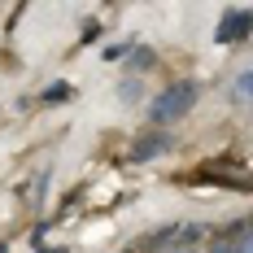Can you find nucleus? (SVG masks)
I'll return each instance as SVG.
<instances>
[{
    "label": "nucleus",
    "instance_id": "obj_8",
    "mask_svg": "<svg viewBox=\"0 0 253 253\" xmlns=\"http://www.w3.org/2000/svg\"><path fill=\"white\" fill-rule=\"evenodd\" d=\"M35 253H66V249H35Z\"/></svg>",
    "mask_w": 253,
    "mask_h": 253
},
{
    "label": "nucleus",
    "instance_id": "obj_3",
    "mask_svg": "<svg viewBox=\"0 0 253 253\" xmlns=\"http://www.w3.org/2000/svg\"><path fill=\"white\" fill-rule=\"evenodd\" d=\"M175 144V135L166 131V126H157V131H149V135H140L135 140V149H131V162H153L157 153H166Z\"/></svg>",
    "mask_w": 253,
    "mask_h": 253
},
{
    "label": "nucleus",
    "instance_id": "obj_5",
    "mask_svg": "<svg viewBox=\"0 0 253 253\" xmlns=\"http://www.w3.org/2000/svg\"><path fill=\"white\" fill-rule=\"evenodd\" d=\"M236 101H249L253 105V75H240V79H236Z\"/></svg>",
    "mask_w": 253,
    "mask_h": 253
},
{
    "label": "nucleus",
    "instance_id": "obj_9",
    "mask_svg": "<svg viewBox=\"0 0 253 253\" xmlns=\"http://www.w3.org/2000/svg\"><path fill=\"white\" fill-rule=\"evenodd\" d=\"M170 253H192V249H170Z\"/></svg>",
    "mask_w": 253,
    "mask_h": 253
},
{
    "label": "nucleus",
    "instance_id": "obj_2",
    "mask_svg": "<svg viewBox=\"0 0 253 253\" xmlns=\"http://www.w3.org/2000/svg\"><path fill=\"white\" fill-rule=\"evenodd\" d=\"M249 31H253V9H227L214 31V44H240Z\"/></svg>",
    "mask_w": 253,
    "mask_h": 253
},
{
    "label": "nucleus",
    "instance_id": "obj_6",
    "mask_svg": "<svg viewBox=\"0 0 253 253\" xmlns=\"http://www.w3.org/2000/svg\"><path fill=\"white\" fill-rule=\"evenodd\" d=\"M131 61H135L140 70H149V66H153V52L149 48H135V52H131Z\"/></svg>",
    "mask_w": 253,
    "mask_h": 253
},
{
    "label": "nucleus",
    "instance_id": "obj_4",
    "mask_svg": "<svg viewBox=\"0 0 253 253\" xmlns=\"http://www.w3.org/2000/svg\"><path fill=\"white\" fill-rule=\"evenodd\" d=\"M66 96H70V83H52V87H44L40 101H44V105H57V101H66Z\"/></svg>",
    "mask_w": 253,
    "mask_h": 253
},
{
    "label": "nucleus",
    "instance_id": "obj_1",
    "mask_svg": "<svg viewBox=\"0 0 253 253\" xmlns=\"http://www.w3.org/2000/svg\"><path fill=\"white\" fill-rule=\"evenodd\" d=\"M201 101V83H192V79H175L170 87H162L157 96L149 101V123L153 126H166L183 118V114H192V105Z\"/></svg>",
    "mask_w": 253,
    "mask_h": 253
},
{
    "label": "nucleus",
    "instance_id": "obj_7",
    "mask_svg": "<svg viewBox=\"0 0 253 253\" xmlns=\"http://www.w3.org/2000/svg\"><path fill=\"white\" fill-rule=\"evenodd\" d=\"M126 48H131V44H114V48H105V61H114V57H123Z\"/></svg>",
    "mask_w": 253,
    "mask_h": 253
},
{
    "label": "nucleus",
    "instance_id": "obj_10",
    "mask_svg": "<svg viewBox=\"0 0 253 253\" xmlns=\"http://www.w3.org/2000/svg\"><path fill=\"white\" fill-rule=\"evenodd\" d=\"M0 253H9V249H4V245H0Z\"/></svg>",
    "mask_w": 253,
    "mask_h": 253
}]
</instances>
